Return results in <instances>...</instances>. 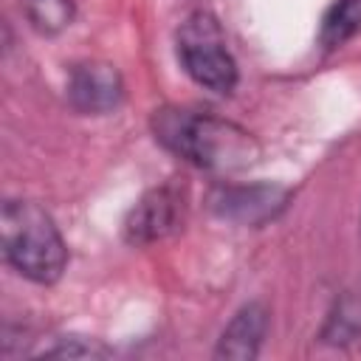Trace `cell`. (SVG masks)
<instances>
[{
    "label": "cell",
    "mask_w": 361,
    "mask_h": 361,
    "mask_svg": "<svg viewBox=\"0 0 361 361\" xmlns=\"http://www.w3.org/2000/svg\"><path fill=\"white\" fill-rule=\"evenodd\" d=\"M178 59L197 85L214 93H228L237 85V62L226 48L220 23L209 11H195L180 23Z\"/></svg>",
    "instance_id": "obj_3"
},
{
    "label": "cell",
    "mask_w": 361,
    "mask_h": 361,
    "mask_svg": "<svg viewBox=\"0 0 361 361\" xmlns=\"http://www.w3.org/2000/svg\"><path fill=\"white\" fill-rule=\"evenodd\" d=\"M155 138L186 158L189 164L212 172H240L257 164V138L234 121L189 113V110H158L152 118Z\"/></svg>",
    "instance_id": "obj_1"
},
{
    "label": "cell",
    "mask_w": 361,
    "mask_h": 361,
    "mask_svg": "<svg viewBox=\"0 0 361 361\" xmlns=\"http://www.w3.org/2000/svg\"><path fill=\"white\" fill-rule=\"evenodd\" d=\"M268 330V310L257 302L245 305L223 330L217 355L220 358H254Z\"/></svg>",
    "instance_id": "obj_6"
},
{
    "label": "cell",
    "mask_w": 361,
    "mask_h": 361,
    "mask_svg": "<svg viewBox=\"0 0 361 361\" xmlns=\"http://www.w3.org/2000/svg\"><path fill=\"white\" fill-rule=\"evenodd\" d=\"M28 20L42 34H56L73 20V0H25Z\"/></svg>",
    "instance_id": "obj_9"
},
{
    "label": "cell",
    "mask_w": 361,
    "mask_h": 361,
    "mask_svg": "<svg viewBox=\"0 0 361 361\" xmlns=\"http://www.w3.org/2000/svg\"><path fill=\"white\" fill-rule=\"evenodd\" d=\"M121 93H124L121 76L107 62H82L73 68L71 82H68L71 104L76 110L93 113V116L116 110L121 102Z\"/></svg>",
    "instance_id": "obj_5"
},
{
    "label": "cell",
    "mask_w": 361,
    "mask_h": 361,
    "mask_svg": "<svg viewBox=\"0 0 361 361\" xmlns=\"http://www.w3.org/2000/svg\"><path fill=\"white\" fill-rule=\"evenodd\" d=\"M0 237L6 262L25 279L51 285L68 262L65 240L51 214L31 200H6L0 212Z\"/></svg>",
    "instance_id": "obj_2"
},
{
    "label": "cell",
    "mask_w": 361,
    "mask_h": 361,
    "mask_svg": "<svg viewBox=\"0 0 361 361\" xmlns=\"http://www.w3.org/2000/svg\"><path fill=\"white\" fill-rule=\"evenodd\" d=\"M282 192L279 189H237V192H223L220 203H223V214H234L243 220H254V209L259 212V217L274 214V206H282Z\"/></svg>",
    "instance_id": "obj_7"
},
{
    "label": "cell",
    "mask_w": 361,
    "mask_h": 361,
    "mask_svg": "<svg viewBox=\"0 0 361 361\" xmlns=\"http://www.w3.org/2000/svg\"><path fill=\"white\" fill-rule=\"evenodd\" d=\"M358 28H361V0H338L322 23V42L327 48H338Z\"/></svg>",
    "instance_id": "obj_8"
},
{
    "label": "cell",
    "mask_w": 361,
    "mask_h": 361,
    "mask_svg": "<svg viewBox=\"0 0 361 361\" xmlns=\"http://www.w3.org/2000/svg\"><path fill=\"white\" fill-rule=\"evenodd\" d=\"M183 217V197L175 186H158L147 192L124 220V240L133 245H147L164 240L178 228Z\"/></svg>",
    "instance_id": "obj_4"
}]
</instances>
